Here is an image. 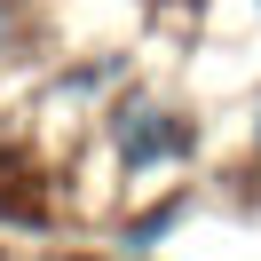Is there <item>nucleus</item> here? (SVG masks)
Here are the masks:
<instances>
[{
    "label": "nucleus",
    "instance_id": "obj_1",
    "mask_svg": "<svg viewBox=\"0 0 261 261\" xmlns=\"http://www.w3.org/2000/svg\"><path fill=\"white\" fill-rule=\"evenodd\" d=\"M111 143L119 159H127V174H143V166H166L190 150V127H182L174 111H159V103H119L111 111Z\"/></svg>",
    "mask_w": 261,
    "mask_h": 261
},
{
    "label": "nucleus",
    "instance_id": "obj_2",
    "mask_svg": "<svg viewBox=\"0 0 261 261\" xmlns=\"http://www.w3.org/2000/svg\"><path fill=\"white\" fill-rule=\"evenodd\" d=\"M8 48H16V0H0V64H8Z\"/></svg>",
    "mask_w": 261,
    "mask_h": 261
},
{
    "label": "nucleus",
    "instance_id": "obj_3",
    "mask_svg": "<svg viewBox=\"0 0 261 261\" xmlns=\"http://www.w3.org/2000/svg\"><path fill=\"white\" fill-rule=\"evenodd\" d=\"M253 150H261V95H253Z\"/></svg>",
    "mask_w": 261,
    "mask_h": 261
}]
</instances>
